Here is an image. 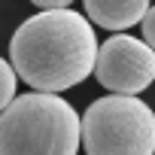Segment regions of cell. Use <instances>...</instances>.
Instances as JSON below:
<instances>
[{
	"mask_svg": "<svg viewBox=\"0 0 155 155\" xmlns=\"http://www.w3.org/2000/svg\"><path fill=\"white\" fill-rule=\"evenodd\" d=\"M101 43L91 18L76 9H49L25 18L9 40V61L34 91H67L94 73Z\"/></svg>",
	"mask_w": 155,
	"mask_h": 155,
	"instance_id": "cell-1",
	"label": "cell"
},
{
	"mask_svg": "<svg viewBox=\"0 0 155 155\" xmlns=\"http://www.w3.org/2000/svg\"><path fill=\"white\" fill-rule=\"evenodd\" d=\"M82 116L49 91L18 94L0 113V155H76Z\"/></svg>",
	"mask_w": 155,
	"mask_h": 155,
	"instance_id": "cell-2",
	"label": "cell"
},
{
	"mask_svg": "<svg viewBox=\"0 0 155 155\" xmlns=\"http://www.w3.org/2000/svg\"><path fill=\"white\" fill-rule=\"evenodd\" d=\"M88 155H155V113L140 97L107 94L82 113Z\"/></svg>",
	"mask_w": 155,
	"mask_h": 155,
	"instance_id": "cell-3",
	"label": "cell"
},
{
	"mask_svg": "<svg viewBox=\"0 0 155 155\" xmlns=\"http://www.w3.org/2000/svg\"><path fill=\"white\" fill-rule=\"evenodd\" d=\"M94 76L107 91L137 97L155 82V49L146 40L113 34L107 43H101Z\"/></svg>",
	"mask_w": 155,
	"mask_h": 155,
	"instance_id": "cell-4",
	"label": "cell"
},
{
	"mask_svg": "<svg viewBox=\"0 0 155 155\" xmlns=\"http://www.w3.org/2000/svg\"><path fill=\"white\" fill-rule=\"evenodd\" d=\"M149 9H152L149 0H85V12H88L91 25L107 28L113 34L143 25Z\"/></svg>",
	"mask_w": 155,
	"mask_h": 155,
	"instance_id": "cell-5",
	"label": "cell"
},
{
	"mask_svg": "<svg viewBox=\"0 0 155 155\" xmlns=\"http://www.w3.org/2000/svg\"><path fill=\"white\" fill-rule=\"evenodd\" d=\"M15 82H18V73H15L12 61L0 58V113L15 101Z\"/></svg>",
	"mask_w": 155,
	"mask_h": 155,
	"instance_id": "cell-6",
	"label": "cell"
},
{
	"mask_svg": "<svg viewBox=\"0 0 155 155\" xmlns=\"http://www.w3.org/2000/svg\"><path fill=\"white\" fill-rule=\"evenodd\" d=\"M143 40L155 49V6L146 12V18H143Z\"/></svg>",
	"mask_w": 155,
	"mask_h": 155,
	"instance_id": "cell-7",
	"label": "cell"
},
{
	"mask_svg": "<svg viewBox=\"0 0 155 155\" xmlns=\"http://www.w3.org/2000/svg\"><path fill=\"white\" fill-rule=\"evenodd\" d=\"M34 6H40L43 12H49V9H70V3L73 0H31Z\"/></svg>",
	"mask_w": 155,
	"mask_h": 155,
	"instance_id": "cell-8",
	"label": "cell"
}]
</instances>
